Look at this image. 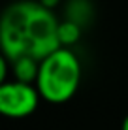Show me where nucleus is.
I'll list each match as a JSON object with an SVG mask.
<instances>
[{
	"label": "nucleus",
	"instance_id": "f257e3e1",
	"mask_svg": "<svg viewBox=\"0 0 128 130\" xmlns=\"http://www.w3.org/2000/svg\"><path fill=\"white\" fill-rule=\"evenodd\" d=\"M59 26L53 11L42 2L19 0L10 4L0 19L2 57L10 62L19 59L45 60L62 47Z\"/></svg>",
	"mask_w": 128,
	"mask_h": 130
},
{
	"label": "nucleus",
	"instance_id": "f03ea898",
	"mask_svg": "<svg viewBox=\"0 0 128 130\" xmlns=\"http://www.w3.org/2000/svg\"><path fill=\"white\" fill-rule=\"evenodd\" d=\"M81 81V64L76 53L60 47L40 62L36 89L51 104H64L76 94Z\"/></svg>",
	"mask_w": 128,
	"mask_h": 130
},
{
	"label": "nucleus",
	"instance_id": "7ed1b4c3",
	"mask_svg": "<svg viewBox=\"0 0 128 130\" xmlns=\"http://www.w3.org/2000/svg\"><path fill=\"white\" fill-rule=\"evenodd\" d=\"M40 92L23 81H4L0 85V113L11 119H23L38 107Z\"/></svg>",
	"mask_w": 128,
	"mask_h": 130
},
{
	"label": "nucleus",
	"instance_id": "20e7f679",
	"mask_svg": "<svg viewBox=\"0 0 128 130\" xmlns=\"http://www.w3.org/2000/svg\"><path fill=\"white\" fill-rule=\"evenodd\" d=\"M13 64V72H15V81H23V83H30L34 79H38V70H40V62L32 60V59H19Z\"/></svg>",
	"mask_w": 128,
	"mask_h": 130
},
{
	"label": "nucleus",
	"instance_id": "39448f33",
	"mask_svg": "<svg viewBox=\"0 0 128 130\" xmlns=\"http://www.w3.org/2000/svg\"><path fill=\"white\" fill-rule=\"evenodd\" d=\"M77 36H79V28L74 23H60V26H59L60 43H72L77 40Z\"/></svg>",
	"mask_w": 128,
	"mask_h": 130
},
{
	"label": "nucleus",
	"instance_id": "423d86ee",
	"mask_svg": "<svg viewBox=\"0 0 128 130\" xmlns=\"http://www.w3.org/2000/svg\"><path fill=\"white\" fill-rule=\"evenodd\" d=\"M121 130H128V115L124 117V121H122V128Z\"/></svg>",
	"mask_w": 128,
	"mask_h": 130
}]
</instances>
